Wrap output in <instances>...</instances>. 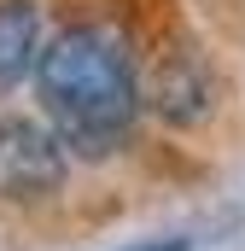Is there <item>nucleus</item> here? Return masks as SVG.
Masks as SVG:
<instances>
[{
    "instance_id": "3",
    "label": "nucleus",
    "mask_w": 245,
    "mask_h": 251,
    "mask_svg": "<svg viewBox=\"0 0 245 251\" xmlns=\"http://www.w3.org/2000/svg\"><path fill=\"white\" fill-rule=\"evenodd\" d=\"M216 82H210V64L198 59L193 47L181 53H164L158 70H152V105L170 117V123H204L216 111Z\"/></svg>"
},
{
    "instance_id": "5",
    "label": "nucleus",
    "mask_w": 245,
    "mask_h": 251,
    "mask_svg": "<svg viewBox=\"0 0 245 251\" xmlns=\"http://www.w3.org/2000/svg\"><path fill=\"white\" fill-rule=\"evenodd\" d=\"M122 251H187V240L170 234V240H140V246H122Z\"/></svg>"
},
{
    "instance_id": "2",
    "label": "nucleus",
    "mask_w": 245,
    "mask_h": 251,
    "mask_svg": "<svg viewBox=\"0 0 245 251\" xmlns=\"http://www.w3.org/2000/svg\"><path fill=\"white\" fill-rule=\"evenodd\" d=\"M70 176V146L47 117L0 111V199L6 204H41Z\"/></svg>"
},
{
    "instance_id": "1",
    "label": "nucleus",
    "mask_w": 245,
    "mask_h": 251,
    "mask_svg": "<svg viewBox=\"0 0 245 251\" xmlns=\"http://www.w3.org/2000/svg\"><path fill=\"white\" fill-rule=\"evenodd\" d=\"M35 94H41L47 123L70 146V158H88V164L122 152L146 105L140 64L111 24L59 29L35 64Z\"/></svg>"
},
{
    "instance_id": "4",
    "label": "nucleus",
    "mask_w": 245,
    "mask_h": 251,
    "mask_svg": "<svg viewBox=\"0 0 245 251\" xmlns=\"http://www.w3.org/2000/svg\"><path fill=\"white\" fill-rule=\"evenodd\" d=\"M41 12L35 0H0V94H12L41 64Z\"/></svg>"
}]
</instances>
